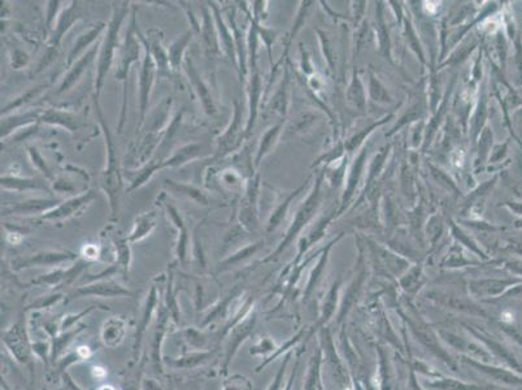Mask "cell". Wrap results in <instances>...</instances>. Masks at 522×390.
Returning <instances> with one entry per match:
<instances>
[{"label": "cell", "mask_w": 522, "mask_h": 390, "mask_svg": "<svg viewBox=\"0 0 522 390\" xmlns=\"http://www.w3.org/2000/svg\"><path fill=\"white\" fill-rule=\"evenodd\" d=\"M94 109L97 115V121L99 123L100 132L104 137V145H106V165L103 171L100 172L99 188L108 200L109 209H111V218L115 220L118 218L120 211V200L124 190V172L121 169V164L118 159V146L113 138V133L109 129L108 123L103 113V109L100 106L99 99H94Z\"/></svg>", "instance_id": "obj_1"}, {"label": "cell", "mask_w": 522, "mask_h": 390, "mask_svg": "<svg viewBox=\"0 0 522 390\" xmlns=\"http://www.w3.org/2000/svg\"><path fill=\"white\" fill-rule=\"evenodd\" d=\"M130 3L121 1L113 3V11L108 21V27L100 41L99 53L95 62V78H94V92L92 98L100 100V94L104 88L107 76L111 72L113 64L116 63V54L121 47V30L127 16H130Z\"/></svg>", "instance_id": "obj_2"}, {"label": "cell", "mask_w": 522, "mask_h": 390, "mask_svg": "<svg viewBox=\"0 0 522 390\" xmlns=\"http://www.w3.org/2000/svg\"><path fill=\"white\" fill-rule=\"evenodd\" d=\"M138 32H139V27H138V21H136V8L134 7L132 9V13L129 16L127 33L122 38L121 47L118 50L116 69H115V77L122 85V102H121V111H120V118H118V133H122V129L127 121L129 73L134 64L142 62L143 59L144 46L138 36Z\"/></svg>", "instance_id": "obj_3"}, {"label": "cell", "mask_w": 522, "mask_h": 390, "mask_svg": "<svg viewBox=\"0 0 522 390\" xmlns=\"http://www.w3.org/2000/svg\"><path fill=\"white\" fill-rule=\"evenodd\" d=\"M143 43V42H142ZM143 59L141 62V68L138 72V124H136V136L141 133L146 118L150 113V102L153 95V86L156 77L159 76L157 67L153 62L148 47L144 45Z\"/></svg>", "instance_id": "obj_4"}, {"label": "cell", "mask_w": 522, "mask_h": 390, "mask_svg": "<svg viewBox=\"0 0 522 390\" xmlns=\"http://www.w3.org/2000/svg\"><path fill=\"white\" fill-rule=\"evenodd\" d=\"M246 118H244V109L238 100H233V116L227 124L225 130L216 138L215 158L223 160L234 154L246 141Z\"/></svg>", "instance_id": "obj_5"}, {"label": "cell", "mask_w": 522, "mask_h": 390, "mask_svg": "<svg viewBox=\"0 0 522 390\" xmlns=\"http://www.w3.org/2000/svg\"><path fill=\"white\" fill-rule=\"evenodd\" d=\"M244 194L238 209V221L247 230H251L259 224V194H260V176L253 173L244 183Z\"/></svg>", "instance_id": "obj_6"}, {"label": "cell", "mask_w": 522, "mask_h": 390, "mask_svg": "<svg viewBox=\"0 0 522 390\" xmlns=\"http://www.w3.org/2000/svg\"><path fill=\"white\" fill-rule=\"evenodd\" d=\"M98 194L94 189L85 190L78 195L71 197L68 200H64L55 207V209L45 212L43 216H41L42 221L48 223H64L71 218L81 215L85 209L90 206L94 200H97Z\"/></svg>", "instance_id": "obj_7"}, {"label": "cell", "mask_w": 522, "mask_h": 390, "mask_svg": "<svg viewBox=\"0 0 522 390\" xmlns=\"http://www.w3.org/2000/svg\"><path fill=\"white\" fill-rule=\"evenodd\" d=\"M157 202L162 206V209L167 214V218L171 221V225L176 228L177 232V239H176V247H174V254L176 259L180 263H185L188 258V250L190 245V235L186 221L182 216L180 209H177L171 200L168 198L167 193H162L157 197Z\"/></svg>", "instance_id": "obj_8"}, {"label": "cell", "mask_w": 522, "mask_h": 390, "mask_svg": "<svg viewBox=\"0 0 522 390\" xmlns=\"http://www.w3.org/2000/svg\"><path fill=\"white\" fill-rule=\"evenodd\" d=\"M183 72L189 80L190 86L194 91L195 97L198 98L199 104L208 116H215L217 113L216 102L212 94V89L209 86L203 76L198 71V67L191 59V56H186V60L183 64Z\"/></svg>", "instance_id": "obj_9"}, {"label": "cell", "mask_w": 522, "mask_h": 390, "mask_svg": "<svg viewBox=\"0 0 522 390\" xmlns=\"http://www.w3.org/2000/svg\"><path fill=\"white\" fill-rule=\"evenodd\" d=\"M107 27H108V22L98 21L77 36L66 54L65 69H69L73 64L76 63L78 59H81L83 55L90 51L94 46L100 42V39L103 38L107 30Z\"/></svg>", "instance_id": "obj_10"}, {"label": "cell", "mask_w": 522, "mask_h": 390, "mask_svg": "<svg viewBox=\"0 0 522 390\" xmlns=\"http://www.w3.org/2000/svg\"><path fill=\"white\" fill-rule=\"evenodd\" d=\"M77 260V254L72 251H55V250H45L39 251L36 254L30 255L27 258H20L15 262H12V268L15 271H22L33 267H57L60 264Z\"/></svg>", "instance_id": "obj_11"}, {"label": "cell", "mask_w": 522, "mask_h": 390, "mask_svg": "<svg viewBox=\"0 0 522 390\" xmlns=\"http://www.w3.org/2000/svg\"><path fill=\"white\" fill-rule=\"evenodd\" d=\"M133 293L121 286L115 280L101 279L95 281L86 282L81 286H78L76 291L71 294V300L80 298V297H100V298H113V297H127Z\"/></svg>", "instance_id": "obj_12"}, {"label": "cell", "mask_w": 522, "mask_h": 390, "mask_svg": "<svg viewBox=\"0 0 522 390\" xmlns=\"http://www.w3.org/2000/svg\"><path fill=\"white\" fill-rule=\"evenodd\" d=\"M208 6L212 11V15L216 22L217 33H218V41L221 53L226 59L233 64L235 69H238V60H237V50H235L234 36L232 33V29L226 21L224 11L221 8L220 3L217 1H208Z\"/></svg>", "instance_id": "obj_13"}, {"label": "cell", "mask_w": 522, "mask_h": 390, "mask_svg": "<svg viewBox=\"0 0 522 390\" xmlns=\"http://www.w3.org/2000/svg\"><path fill=\"white\" fill-rule=\"evenodd\" d=\"M83 18V12L80 7V1H71L69 6L64 7L60 16L57 18L54 29L50 34L47 45L52 48H59L62 45L64 36L68 34V32L72 29L81 18Z\"/></svg>", "instance_id": "obj_14"}, {"label": "cell", "mask_w": 522, "mask_h": 390, "mask_svg": "<svg viewBox=\"0 0 522 390\" xmlns=\"http://www.w3.org/2000/svg\"><path fill=\"white\" fill-rule=\"evenodd\" d=\"M138 36L144 45L148 47L150 54L153 56V62L157 67L159 76H167L169 77L171 74V64H169V56H168V48L162 45V34L157 29H151L146 34L141 30L138 32Z\"/></svg>", "instance_id": "obj_15"}, {"label": "cell", "mask_w": 522, "mask_h": 390, "mask_svg": "<svg viewBox=\"0 0 522 390\" xmlns=\"http://www.w3.org/2000/svg\"><path fill=\"white\" fill-rule=\"evenodd\" d=\"M247 118H246V138L251 136L256 118L259 116L261 97H262V81L259 69L253 71L247 78Z\"/></svg>", "instance_id": "obj_16"}, {"label": "cell", "mask_w": 522, "mask_h": 390, "mask_svg": "<svg viewBox=\"0 0 522 390\" xmlns=\"http://www.w3.org/2000/svg\"><path fill=\"white\" fill-rule=\"evenodd\" d=\"M99 46L100 42H98L91 48L90 51H87L86 54L82 56L81 59H78L76 63L73 64L69 69H66V73L64 74L63 80L60 82L57 91H56L57 95L69 92L78 82L81 81L83 74L87 72L91 64L97 62V56L99 53Z\"/></svg>", "instance_id": "obj_17"}, {"label": "cell", "mask_w": 522, "mask_h": 390, "mask_svg": "<svg viewBox=\"0 0 522 390\" xmlns=\"http://www.w3.org/2000/svg\"><path fill=\"white\" fill-rule=\"evenodd\" d=\"M200 33L199 36L202 39V45L208 57H217L221 53L218 33H217L216 22L212 15V11L206 1L200 11Z\"/></svg>", "instance_id": "obj_18"}, {"label": "cell", "mask_w": 522, "mask_h": 390, "mask_svg": "<svg viewBox=\"0 0 522 390\" xmlns=\"http://www.w3.org/2000/svg\"><path fill=\"white\" fill-rule=\"evenodd\" d=\"M42 109H27L25 112H13L6 116H1V142L8 139L9 137L17 134L18 132L29 127L39 124Z\"/></svg>", "instance_id": "obj_19"}, {"label": "cell", "mask_w": 522, "mask_h": 390, "mask_svg": "<svg viewBox=\"0 0 522 390\" xmlns=\"http://www.w3.org/2000/svg\"><path fill=\"white\" fill-rule=\"evenodd\" d=\"M62 200L55 198H45V197H36V198H29L22 202H18L15 206H10L1 211L3 216H43L45 212L55 209Z\"/></svg>", "instance_id": "obj_20"}, {"label": "cell", "mask_w": 522, "mask_h": 390, "mask_svg": "<svg viewBox=\"0 0 522 390\" xmlns=\"http://www.w3.org/2000/svg\"><path fill=\"white\" fill-rule=\"evenodd\" d=\"M318 200H320V181L317 182L316 185V190L312 191V194L306 198L304 204L300 207V209L297 211L295 218L291 224V227L288 229V236L282 241V244L278 247V250L274 253V256L278 255L286 246L292 241V238L297 236V233L300 232V229L306 225V223L312 218L313 214H315L316 209L318 206Z\"/></svg>", "instance_id": "obj_21"}, {"label": "cell", "mask_w": 522, "mask_h": 390, "mask_svg": "<svg viewBox=\"0 0 522 390\" xmlns=\"http://www.w3.org/2000/svg\"><path fill=\"white\" fill-rule=\"evenodd\" d=\"M39 124L48 127H62L71 134H77L82 127V120L74 112L63 109H42Z\"/></svg>", "instance_id": "obj_22"}, {"label": "cell", "mask_w": 522, "mask_h": 390, "mask_svg": "<svg viewBox=\"0 0 522 390\" xmlns=\"http://www.w3.org/2000/svg\"><path fill=\"white\" fill-rule=\"evenodd\" d=\"M206 155H207L206 146L199 142H191V144L180 146L176 150H173L171 154L168 155L167 159L164 160L162 167L164 168H181Z\"/></svg>", "instance_id": "obj_23"}, {"label": "cell", "mask_w": 522, "mask_h": 390, "mask_svg": "<svg viewBox=\"0 0 522 390\" xmlns=\"http://www.w3.org/2000/svg\"><path fill=\"white\" fill-rule=\"evenodd\" d=\"M1 190L24 193V191H45L51 194V188L45 183V180L36 177H22L18 174L4 173L0 179Z\"/></svg>", "instance_id": "obj_24"}, {"label": "cell", "mask_w": 522, "mask_h": 390, "mask_svg": "<svg viewBox=\"0 0 522 390\" xmlns=\"http://www.w3.org/2000/svg\"><path fill=\"white\" fill-rule=\"evenodd\" d=\"M173 107V98L167 97L148 113L143 127L144 132H157L164 133L171 125V111ZM142 132V130H141Z\"/></svg>", "instance_id": "obj_25"}, {"label": "cell", "mask_w": 522, "mask_h": 390, "mask_svg": "<svg viewBox=\"0 0 522 390\" xmlns=\"http://www.w3.org/2000/svg\"><path fill=\"white\" fill-rule=\"evenodd\" d=\"M164 160L165 159L153 158L148 163L144 164L142 167L135 168V169H130L127 173H124V179L129 183L127 191L130 193V191L136 190V189L144 186L147 182L153 179L155 173L164 169V167H162Z\"/></svg>", "instance_id": "obj_26"}, {"label": "cell", "mask_w": 522, "mask_h": 390, "mask_svg": "<svg viewBox=\"0 0 522 390\" xmlns=\"http://www.w3.org/2000/svg\"><path fill=\"white\" fill-rule=\"evenodd\" d=\"M156 225H157V211L156 209L146 211L135 218L133 228L130 233L127 235V241L130 244H136V242L143 241L147 237L153 235Z\"/></svg>", "instance_id": "obj_27"}, {"label": "cell", "mask_w": 522, "mask_h": 390, "mask_svg": "<svg viewBox=\"0 0 522 390\" xmlns=\"http://www.w3.org/2000/svg\"><path fill=\"white\" fill-rule=\"evenodd\" d=\"M194 33L191 29L185 32L183 34L177 36L171 45L168 46V56H169V64H171V73H178L183 69V64L186 60V51L191 41H192Z\"/></svg>", "instance_id": "obj_28"}, {"label": "cell", "mask_w": 522, "mask_h": 390, "mask_svg": "<svg viewBox=\"0 0 522 390\" xmlns=\"http://www.w3.org/2000/svg\"><path fill=\"white\" fill-rule=\"evenodd\" d=\"M164 185H165L167 190L177 193V194L186 197L188 200H191L197 206L207 207L209 204V198H208L207 194L194 183H185V182L174 181L171 179H165Z\"/></svg>", "instance_id": "obj_29"}, {"label": "cell", "mask_w": 522, "mask_h": 390, "mask_svg": "<svg viewBox=\"0 0 522 390\" xmlns=\"http://www.w3.org/2000/svg\"><path fill=\"white\" fill-rule=\"evenodd\" d=\"M127 335V323L124 319L112 316L109 318L101 328V341L107 347H116L124 341Z\"/></svg>", "instance_id": "obj_30"}, {"label": "cell", "mask_w": 522, "mask_h": 390, "mask_svg": "<svg viewBox=\"0 0 522 390\" xmlns=\"http://www.w3.org/2000/svg\"><path fill=\"white\" fill-rule=\"evenodd\" d=\"M282 130H283V121H281L278 124L270 127L261 136L259 147H258V151H256V156L253 159L255 168H258L260 165L261 160L274 150V147L278 144L279 137L282 134Z\"/></svg>", "instance_id": "obj_31"}, {"label": "cell", "mask_w": 522, "mask_h": 390, "mask_svg": "<svg viewBox=\"0 0 522 390\" xmlns=\"http://www.w3.org/2000/svg\"><path fill=\"white\" fill-rule=\"evenodd\" d=\"M4 344L12 351V354L15 355V358L20 363L27 364L31 361L30 349L27 346V341L22 338V333L18 329L17 326L6 333Z\"/></svg>", "instance_id": "obj_32"}, {"label": "cell", "mask_w": 522, "mask_h": 390, "mask_svg": "<svg viewBox=\"0 0 522 390\" xmlns=\"http://www.w3.org/2000/svg\"><path fill=\"white\" fill-rule=\"evenodd\" d=\"M48 86H50L48 83H39L34 88H30L25 92L20 94L18 97L10 100L1 109V116H6V115L13 113V112H18L22 107H25L27 104H30L31 102H34L36 98H39L48 89Z\"/></svg>", "instance_id": "obj_33"}, {"label": "cell", "mask_w": 522, "mask_h": 390, "mask_svg": "<svg viewBox=\"0 0 522 390\" xmlns=\"http://www.w3.org/2000/svg\"><path fill=\"white\" fill-rule=\"evenodd\" d=\"M157 305H159V291L156 289V286H153L151 291L148 293V295H147V300H146V303H144L143 312H142V319H141V324H139V328L136 330L134 346L135 353L141 347L142 337H143L146 329L148 327V323H150L153 311L157 307Z\"/></svg>", "instance_id": "obj_34"}, {"label": "cell", "mask_w": 522, "mask_h": 390, "mask_svg": "<svg viewBox=\"0 0 522 390\" xmlns=\"http://www.w3.org/2000/svg\"><path fill=\"white\" fill-rule=\"evenodd\" d=\"M251 329V324L248 323V320H246L244 323H239L237 324V327L233 329V332L230 330V337H229V342L226 346V354H225V363H224V373L227 372V367L232 362V358L234 356L235 351L238 350V347L241 345V342L244 341V337L248 335V330Z\"/></svg>", "instance_id": "obj_35"}, {"label": "cell", "mask_w": 522, "mask_h": 390, "mask_svg": "<svg viewBox=\"0 0 522 390\" xmlns=\"http://www.w3.org/2000/svg\"><path fill=\"white\" fill-rule=\"evenodd\" d=\"M130 245L132 244L127 241V237L125 238H121V237L113 238V246H115V250H116V263L115 264L118 265L120 272L124 274L125 279L129 274L132 260H133Z\"/></svg>", "instance_id": "obj_36"}, {"label": "cell", "mask_w": 522, "mask_h": 390, "mask_svg": "<svg viewBox=\"0 0 522 390\" xmlns=\"http://www.w3.org/2000/svg\"><path fill=\"white\" fill-rule=\"evenodd\" d=\"M215 179H216L217 185L221 189H226L229 191L237 190V189L242 188L244 183H246V182H244L242 173L239 172V169H237L232 165L223 168L221 171H217Z\"/></svg>", "instance_id": "obj_37"}, {"label": "cell", "mask_w": 522, "mask_h": 390, "mask_svg": "<svg viewBox=\"0 0 522 390\" xmlns=\"http://www.w3.org/2000/svg\"><path fill=\"white\" fill-rule=\"evenodd\" d=\"M288 88H290V76L288 71L285 72V78L282 80V83L276 91V94L271 97L270 100V111L277 112L281 116H286L288 107Z\"/></svg>", "instance_id": "obj_38"}, {"label": "cell", "mask_w": 522, "mask_h": 390, "mask_svg": "<svg viewBox=\"0 0 522 390\" xmlns=\"http://www.w3.org/2000/svg\"><path fill=\"white\" fill-rule=\"evenodd\" d=\"M27 153L30 163L33 164V167L36 168V171L43 174L45 181L48 183H52L56 177H55L54 172L51 171L50 165L47 163L45 156L41 154V151L36 148V146H27Z\"/></svg>", "instance_id": "obj_39"}, {"label": "cell", "mask_w": 522, "mask_h": 390, "mask_svg": "<svg viewBox=\"0 0 522 390\" xmlns=\"http://www.w3.org/2000/svg\"><path fill=\"white\" fill-rule=\"evenodd\" d=\"M260 244H253V245H248L244 247V249H239L238 251H235L234 254L227 255L225 259L218 264V272L221 271H226V270H230L232 267H234L238 263H241V260L247 259L250 255H253Z\"/></svg>", "instance_id": "obj_40"}, {"label": "cell", "mask_w": 522, "mask_h": 390, "mask_svg": "<svg viewBox=\"0 0 522 390\" xmlns=\"http://www.w3.org/2000/svg\"><path fill=\"white\" fill-rule=\"evenodd\" d=\"M302 190H303V188H300V189H297V191H294L292 194H290L288 198L283 200V202L279 204L278 207L271 212L269 220H268V232L274 230V229L278 227L279 224L282 223V220H283L285 216H286V212H288V207H290V203L292 202V200H294L297 194H299Z\"/></svg>", "instance_id": "obj_41"}, {"label": "cell", "mask_w": 522, "mask_h": 390, "mask_svg": "<svg viewBox=\"0 0 522 390\" xmlns=\"http://www.w3.org/2000/svg\"><path fill=\"white\" fill-rule=\"evenodd\" d=\"M30 63V57L25 50L18 47H12L9 51V64L13 71H21L27 68Z\"/></svg>", "instance_id": "obj_42"}, {"label": "cell", "mask_w": 522, "mask_h": 390, "mask_svg": "<svg viewBox=\"0 0 522 390\" xmlns=\"http://www.w3.org/2000/svg\"><path fill=\"white\" fill-rule=\"evenodd\" d=\"M62 4H63V1H57V0L56 1L52 0V1L47 3V9H45V27H47V29L50 32H52L55 24H56L57 18H59L62 11H63Z\"/></svg>", "instance_id": "obj_43"}, {"label": "cell", "mask_w": 522, "mask_h": 390, "mask_svg": "<svg viewBox=\"0 0 522 390\" xmlns=\"http://www.w3.org/2000/svg\"><path fill=\"white\" fill-rule=\"evenodd\" d=\"M4 229H6V236H7V241H8L10 245H18L24 237L27 236V230L24 228L17 227V225H13V227H9L7 224H4Z\"/></svg>", "instance_id": "obj_44"}, {"label": "cell", "mask_w": 522, "mask_h": 390, "mask_svg": "<svg viewBox=\"0 0 522 390\" xmlns=\"http://www.w3.org/2000/svg\"><path fill=\"white\" fill-rule=\"evenodd\" d=\"M250 389V384L247 382V379H244L242 376H233L230 377L229 380H226L224 384V389L223 390H248Z\"/></svg>", "instance_id": "obj_45"}, {"label": "cell", "mask_w": 522, "mask_h": 390, "mask_svg": "<svg viewBox=\"0 0 522 390\" xmlns=\"http://www.w3.org/2000/svg\"><path fill=\"white\" fill-rule=\"evenodd\" d=\"M81 256L83 260L89 262H95L98 260L100 256V246L95 244H87L83 246L81 250Z\"/></svg>", "instance_id": "obj_46"}, {"label": "cell", "mask_w": 522, "mask_h": 390, "mask_svg": "<svg viewBox=\"0 0 522 390\" xmlns=\"http://www.w3.org/2000/svg\"><path fill=\"white\" fill-rule=\"evenodd\" d=\"M62 298H63L62 294H55V295H50V297H42V298L36 300L31 306H29V309H43V307H48V306L54 305V303H56L59 300H62Z\"/></svg>", "instance_id": "obj_47"}, {"label": "cell", "mask_w": 522, "mask_h": 390, "mask_svg": "<svg viewBox=\"0 0 522 390\" xmlns=\"http://www.w3.org/2000/svg\"><path fill=\"white\" fill-rule=\"evenodd\" d=\"M353 92V95H350L351 100L355 102L356 106H362L364 104V99H362V90H361V85L359 80H355L352 83L351 88H350V94Z\"/></svg>", "instance_id": "obj_48"}, {"label": "cell", "mask_w": 522, "mask_h": 390, "mask_svg": "<svg viewBox=\"0 0 522 390\" xmlns=\"http://www.w3.org/2000/svg\"><path fill=\"white\" fill-rule=\"evenodd\" d=\"M77 355L81 358V359H87L91 355L90 349L87 346H80L77 349Z\"/></svg>", "instance_id": "obj_49"}, {"label": "cell", "mask_w": 522, "mask_h": 390, "mask_svg": "<svg viewBox=\"0 0 522 390\" xmlns=\"http://www.w3.org/2000/svg\"><path fill=\"white\" fill-rule=\"evenodd\" d=\"M92 373H94V376H95L97 379H103V377L107 375V371H106V368H103V367H100V365H97V367L92 368Z\"/></svg>", "instance_id": "obj_50"}, {"label": "cell", "mask_w": 522, "mask_h": 390, "mask_svg": "<svg viewBox=\"0 0 522 390\" xmlns=\"http://www.w3.org/2000/svg\"><path fill=\"white\" fill-rule=\"evenodd\" d=\"M98 390H116L113 386H111V385H103V386H100L99 389Z\"/></svg>", "instance_id": "obj_51"}]
</instances>
